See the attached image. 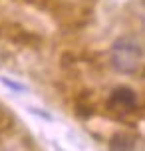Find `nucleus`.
Returning <instances> with one entry per match:
<instances>
[{
	"instance_id": "1",
	"label": "nucleus",
	"mask_w": 145,
	"mask_h": 151,
	"mask_svg": "<svg viewBox=\"0 0 145 151\" xmlns=\"http://www.w3.org/2000/svg\"><path fill=\"white\" fill-rule=\"evenodd\" d=\"M141 56L143 50L135 38H117L111 46V64L121 74H135L141 64Z\"/></svg>"
},
{
	"instance_id": "2",
	"label": "nucleus",
	"mask_w": 145,
	"mask_h": 151,
	"mask_svg": "<svg viewBox=\"0 0 145 151\" xmlns=\"http://www.w3.org/2000/svg\"><path fill=\"white\" fill-rule=\"evenodd\" d=\"M109 107L111 109H121V111H129L135 107L137 104V98H135V91L127 88V86H119V88H115L111 91V96H109Z\"/></svg>"
},
{
	"instance_id": "3",
	"label": "nucleus",
	"mask_w": 145,
	"mask_h": 151,
	"mask_svg": "<svg viewBox=\"0 0 145 151\" xmlns=\"http://www.w3.org/2000/svg\"><path fill=\"white\" fill-rule=\"evenodd\" d=\"M135 149V139L127 133H117L109 143V151H133Z\"/></svg>"
},
{
	"instance_id": "4",
	"label": "nucleus",
	"mask_w": 145,
	"mask_h": 151,
	"mask_svg": "<svg viewBox=\"0 0 145 151\" xmlns=\"http://www.w3.org/2000/svg\"><path fill=\"white\" fill-rule=\"evenodd\" d=\"M2 83H6L8 88H12V90H16V91H26V86H22V83L10 82V80H2Z\"/></svg>"
}]
</instances>
